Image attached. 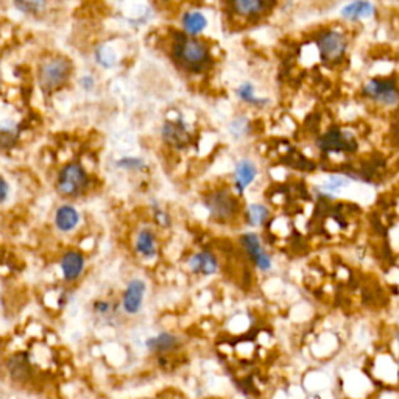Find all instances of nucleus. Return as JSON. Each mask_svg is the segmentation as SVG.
<instances>
[{"instance_id":"1","label":"nucleus","mask_w":399,"mask_h":399,"mask_svg":"<svg viewBox=\"0 0 399 399\" xmlns=\"http://www.w3.org/2000/svg\"><path fill=\"white\" fill-rule=\"evenodd\" d=\"M174 60L180 66L192 73H198L206 70L213 64V55L206 41L200 38H189L184 33L175 38L172 47Z\"/></svg>"},{"instance_id":"2","label":"nucleus","mask_w":399,"mask_h":399,"mask_svg":"<svg viewBox=\"0 0 399 399\" xmlns=\"http://www.w3.org/2000/svg\"><path fill=\"white\" fill-rule=\"evenodd\" d=\"M70 73H72L70 61L63 58V56H55V58H50L41 64L38 72L39 86L43 87V91L52 94L68 83V80L70 78Z\"/></svg>"},{"instance_id":"3","label":"nucleus","mask_w":399,"mask_h":399,"mask_svg":"<svg viewBox=\"0 0 399 399\" xmlns=\"http://www.w3.org/2000/svg\"><path fill=\"white\" fill-rule=\"evenodd\" d=\"M319 58L324 64H336L345 58L348 50V39L344 31L337 28L323 30L315 39Z\"/></svg>"},{"instance_id":"4","label":"nucleus","mask_w":399,"mask_h":399,"mask_svg":"<svg viewBox=\"0 0 399 399\" xmlns=\"http://www.w3.org/2000/svg\"><path fill=\"white\" fill-rule=\"evenodd\" d=\"M362 94L365 99L379 105V107L395 108L399 105V86L392 78H370L362 86Z\"/></svg>"},{"instance_id":"5","label":"nucleus","mask_w":399,"mask_h":399,"mask_svg":"<svg viewBox=\"0 0 399 399\" xmlns=\"http://www.w3.org/2000/svg\"><path fill=\"white\" fill-rule=\"evenodd\" d=\"M89 176L83 166L78 162H69L60 170L56 189L64 197H78L87 189Z\"/></svg>"},{"instance_id":"6","label":"nucleus","mask_w":399,"mask_h":399,"mask_svg":"<svg viewBox=\"0 0 399 399\" xmlns=\"http://www.w3.org/2000/svg\"><path fill=\"white\" fill-rule=\"evenodd\" d=\"M205 206L216 222H230L239 213L238 200L226 189L211 192L205 198Z\"/></svg>"},{"instance_id":"7","label":"nucleus","mask_w":399,"mask_h":399,"mask_svg":"<svg viewBox=\"0 0 399 399\" xmlns=\"http://www.w3.org/2000/svg\"><path fill=\"white\" fill-rule=\"evenodd\" d=\"M316 147L323 153H353L357 150V141L348 129L332 127L316 139Z\"/></svg>"},{"instance_id":"8","label":"nucleus","mask_w":399,"mask_h":399,"mask_svg":"<svg viewBox=\"0 0 399 399\" xmlns=\"http://www.w3.org/2000/svg\"><path fill=\"white\" fill-rule=\"evenodd\" d=\"M240 245L251 259V262L260 272H270L273 267L272 256L267 253L260 238L256 233H243L240 235Z\"/></svg>"},{"instance_id":"9","label":"nucleus","mask_w":399,"mask_h":399,"mask_svg":"<svg viewBox=\"0 0 399 399\" xmlns=\"http://www.w3.org/2000/svg\"><path fill=\"white\" fill-rule=\"evenodd\" d=\"M162 139L170 147H175V149H183L187 144L191 142V128L186 124L184 120H169L162 125L161 129Z\"/></svg>"},{"instance_id":"10","label":"nucleus","mask_w":399,"mask_h":399,"mask_svg":"<svg viewBox=\"0 0 399 399\" xmlns=\"http://www.w3.org/2000/svg\"><path fill=\"white\" fill-rule=\"evenodd\" d=\"M145 292L147 284L142 280H133L128 282L124 295H122V307H124L125 314L136 315L141 312Z\"/></svg>"},{"instance_id":"11","label":"nucleus","mask_w":399,"mask_h":399,"mask_svg":"<svg viewBox=\"0 0 399 399\" xmlns=\"http://www.w3.org/2000/svg\"><path fill=\"white\" fill-rule=\"evenodd\" d=\"M257 178V166L248 158L238 161L234 167V191L239 195L245 192L248 187L256 181Z\"/></svg>"},{"instance_id":"12","label":"nucleus","mask_w":399,"mask_h":399,"mask_svg":"<svg viewBox=\"0 0 399 399\" xmlns=\"http://www.w3.org/2000/svg\"><path fill=\"white\" fill-rule=\"evenodd\" d=\"M85 265H86V259L83 255L80 253V251H75V250L68 251V253H64V256L61 257L63 278L68 282L77 281L81 276V273L85 272Z\"/></svg>"},{"instance_id":"13","label":"nucleus","mask_w":399,"mask_h":399,"mask_svg":"<svg viewBox=\"0 0 399 399\" xmlns=\"http://www.w3.org/2000/svg\"><path fill=\"white\" fill-rule=\"evenodd\" d=\"M209 26V21L206 14L200 10H189L184 11L181 16V28L186 36L198 38L205 33V30Z\"/></svg>"},{"instance_id":"14","label":"nucleus","mask_w":399,"mask_h":399,"mask_svg":"<svg viewBox=\"0 0 399 399\" xmlns=\"http://www.w3.org/2000/svg\"><path fill=\"white\" fill-rule=\"evenodd\" d=\"M191 272L198 276H213L218 270V260L214 253L208 250L198 251L189 259Z\"/></svg>"},{"instance_id":"15","label":"nucleus","mask_w":399,"mask_h":399,"mask_svg":"<svg viewBox=\"0 0 399 399\" xmlns=\"http://www.w3.org/2000/svg\"><path fill=\"white\" fill-rule=\"evenodd\" d=\"M376 13H378L376 5L373 2H362V0H359V2L346 4L340 10L341 19H345L348 22H361V21L371 19L376 16Z\"/></svg>"},{"instance_id":"16","label":"nucleus","mask_w":399,"mask_h":399,"mask_svg":"<svg viewBox=\"0 0 399 399\" xmlns=\"http://www.w3.org/2000/svg\"><path fill=\"white\" fill-rule=\"evenodd\" d=\"M145 346L154 354H169L181 346V340L172 332H161L145 341Z\"/></svg>"},{"instance_id":"17","label":"nucleus","mask_w":399,"mask_h":399,"mask_svg":"<svg viewBox=\"0 0 399 399\" xmlns=\"http://www.w3.org/2000/svg\"><path fill=\"white\" fill-rule=\"evenodd\" d=\"M273 5L275 4H268L264 2V0H238V2H233L230 6L238 16H243V18H257V16H262L267 11H270Z\"/></svg>"},{"instance_id":"18","label":"nucleus","mask_w":399,"mask_h":399,"mask_svg":"<svg viewBox=\"0 0 399 399\" xmlns=\"http://www.w3.org/2000/svg\"><path fill=\"white\" fill-rule=\"evenodd\" d=\"M136 253L142 259H154L158 255V242L156 235L150 230V228H144L139 231L136 238Z\"/></svg>"},{"instance_id":"19","label":"nucleus","mask_w":399,"mask_h":399,"mask_svg":"<svg viewBox=\"0 0 399 399\" xmlns=\"http://www.w3.org/2000/svg\"><path fill=\"white\" fill-rule=\"evenodd\" d=\"M80 213L72 205H63L55 213V225L61 233H70L80 223Z\"/></svg>"},{"instance_id":"20","label":"nucleus","mask_w":399,"mask_h":399,"mask_svg":"<svg viewBox=\"0 0 399 399\" xmlns=\"http://www.w3.org/2000/svg\"><path fill=\"white\" fill-rule=\"evenodd\" d=\"M235 95H238V99L242 103L250 105V107L255 108H264L268 105V99L256 95V87L251 81H243L242 85H239V87L235 89Z\"/></svg>"},{"instance_id":"21","label":"nucleus","mask_w":399,"mask_h":399,"mask_svg":"<svg viewBox=\"0 0 399 399\" xmlns=\"http://www.w3.org/2000/svg\"><path fill=\"white\" fill-rule=\"evenodd\" d=\"M270 218V209L262 203H251L245 209V222L248 226H262Z\"/></svg>"},{"instance_id":"22","label":"nucleus","mask_w":399,"mask_h":399,"mask_svg":"<svg viewBox=\"0 0 399 399\" xmlns=\"http://www.w3.org/2000/svg\"><path fill=\"white\" fill-rule=\"evenodd\" d=\"M8 370L11 371V376L23 381L27 378V373L30 371V363L27 359H23L21 356H14L13 359L8 363Z\"/></svg>"},{"instance_id":"23","label":"nucleus","mask_w":399,"mask_h":399,"mask_svg":"<svg viewBox=\"0 0 399 399\" xmlns=\"http://www.w3.org/2000/svg\"><path fill=\"white\" fill-rule=\"evenodd\" d=\"M251 132V122L248 117H235L230 124V133L234 136V139H242L248 136Z\"/></svg>"},{"instance_id":"24","label":"nucleus","mask_w":399,"mask_h":399,"mask_svg":"<svg viewBox=\"0 0 399 399\" xmlns=\"http://www.w3.org/2000/svg\"><path fill=\"white\" fill-rule=\"evenodd\" d=\"M349 181L346 180L345 176H339V175H332L328 178V181L324 183V189L326 191H331V192H336L339 189H341L344 186H348Z\"/></svg>"},{"instance_id":"25","label":"nucleus","mask_w":399,"mask_h":399,"mask_svg":"<svg viewBox=\"0 0 399 399\" xmlns=\"http://www.w3.org/2000/svg\"><path fill=\"white\" fill-rule=\"evenodd\" d=\"M117 166L122 169H128V170H142V169H145V162L137 158H124V159L117 161Z\"/></svg>"},{"instance_id":"26","label":"nucleus","mask_w":399,"mask_h":399,"mask_svg":"<svg viewBox=\"0 0 399 399\" xmlns=\"http://www.w3.org/2000/svg\"><path fill=\"white\" fill-rule=\"evenodd\" d=\"M14 5L23 13H38L41 8L46 6V4L43 2H16Z\"/></svg>"},{"instance_id":"27","label":"nucleus","mask_w":399,"mask_h":399,"mask_svg":"<svg viewBox=\"0 0 399 399\" xmlns=\"http://www.w3.org/2000/svg\"><path fill=\"white\" fill-rule=\"evenodd\" d=\"M94 312L97 314H100V315H107L111 312V304L108 303V301H95V304H94Z\"/></svg>"},{"instance_id":"28","label":"nucleus","mask_w":399,"mask_h":399,"mask_svg":"<svg viewBox=\"0 0 399 399\" xmlns=\"http://www.w3.org/2000/svg\"><path fill=\"white\" fill-rule=\"evenodd\" d=\"M8 195H10V184L0 175V203H4L8 198Z\"/></svg>"},{"instance_id":"29","label":"nucleus","mask_w":399,"mask_h":399,"mask_svg":"<svg viewBox=\"0 0 399 399\" xmlns=\"http://www.w3.org/2000/svg\"><path fill=\"white\" fill-rule=\"evenodd\" d=\"M154 218H156V222H158L161 226H170V217L164 213V211L158 209L156 213H154Z\"/></svg>"},{"instance_id":"30","label":"nucleus","mask_w":399,"mask_h":399,"mask_svg":"<svg viewBox=\"0 0 399 399\" xmlns=\"http://www.w3.org/2000/svg\"><path fill=\"white\" fill-rule=\"evenodd\" d=\"M81 85H83L85 89H91L94 86V78L92 77H85L81 80Z\"/></svg>"},{"instance_id":"31","label":"nucleus","mask_w":399,"mask_h":399,"mask_svg":"<svg viewBox=\"0 0 399 399\" xmlns=\"http://www.w3.org/2000/svg\"><path fill=\"white\" fill-rule=\"evenodd\" d=\"M396 340H398V345H399V331H398V334H396Z\"/></svg>"}]
</instances>
